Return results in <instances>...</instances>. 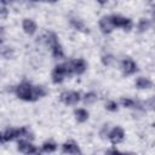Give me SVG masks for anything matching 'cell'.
Listing matches in <instances>:
<instances>
[{
	"label": "cell",
	"mask_w": 155,
	"mask_h": 155,
	"mask_svg": "<svg viewBox=\"0 0 155 155\" xmlns=\"http://www.w3.org/2000/svg\"><path fill=\"white\" fill-rule=\"evenodd\" d=\"M134 85H136V87H137L138 90H148V88H151V87H153L151 80H149L148 78H144V76L137 78Z\"/></svg>",
	"instance_id": "cell-14"
},
{
	"label": "cell",
	"mask_w": 155,
	"mask_h": 155,
	"mask_svg": "<svg viewBox=\"0 0 155 155\" xmlns=\"http://www.w3.org/2000/svg\"><path fill=\"white\" fill-rule=\"evenodd\" d=\"M59 99L65 105H75L80 102L81 94L78 91H64V92L61 93Z\"/></svg>",
	"instance_id": "cell-3"
},
{
	"label": "cell",
	"mask_w": 155,
	"mask_h": 155,
	"mask_svg": "<svg viewBox=\"0 0 155 155\" xmlns=\"http://www.w3.org/2000/svg\"><path fill=\"white\" fill-rule=\"evenodd\" d=\"M13 54H15L13 48H12V47H6V46H4V44H2V46H1V56H2V58H5V59H11V58L13 57Z\"/></svg>",
	"instance_id": "cell-23"
},
{
	"label": "cell",
	"mask_w": 155,
	"mask_h": 155,
	"mask_svg": "<svg viewBox=\"0 0 155 155\" xmlns=\"http://www.w3.org/2000/svg\"><path fill=\"white\" fill-rule=\"evenodd\" d=\"M45 1H47V2H50V4H54V2H57V1H59V0H45Z\"/></svg>",
	"instance_id": "cell-32"
},
{
	"label": "cell",
	"mask_w": 155,
	"mask_h": 155,
	"mask_svg": "<svg viewBox=\"0 0 155 155\" xmlns=\"http://www.w3.org/2000/svg\"><path fill=\"white\" fill-rule=\"evenodd\" d=\"M46 94H47V91H46V88H45L44 86H40V85H38V86H33L31 102H35V101H38V99L45 97Z\"/></svg>",
	"instance_id": "cell-15"
},
{
	"label": "cell",
	"mask_w": 155,
	"mask_h": 155,
	"mask_svg": "<svg viewBox=\"0 0 155 155\" xmlns=\"http://www.w3.org/2000/svg\"><path fill=\"white\" fill-rule=\"evenodd\" d=\"M70 24H71V27L74 28V29H76V30H79V31H82V33H88L90 30H88V28L86 27V24L84 23V21L82 19H80V18H76V17H73V18H70Z\"/></svg>",
	"instance_id": "cell-13"
},
{
	"label": "cell",
	"mask_w": 155,
	"mask_h": 155,
	"mask_svg": "<svg viewBox=\"0 0 155 155\" xmlns=\"http://www.w3.org/2000/svg\"><path fill=\"white\" fill-rule=\"evenodd\" d=\"M120 104H121L124 108H139V107H140L138 102H134L133 99H131V98H125V97H122V98L120 99Z\"/></svg>",
	"instance_id": "cell-21"
},
{
	"label": "cell",
	"mask_w": 155,
	"mask_h": 155,
	"mask_svg": "<svg viewBox=\"0 0 155 155\" xmlns=\"http://www.w3.org/2000/svg\"><path fill=\"white\" fill-rule=\"evenodd\" d=\"M17 149H18L19 153H23V154H39L41 151V150H39L31 143V140L25 139V138L18 139V142H17Z\"/></svg>",
	"instance_id": "cell-4"
},
{
	"label": "cell",
	"mask_w": 155,
	"mask_h": 155,
	"mask_svg": "<svg viewBox=\"0 0 155 155\" xmlns=\"http://www.w3.org/2000/svg\"><path fill=\"white\" fill-rule=\"evenodd\" d=\"M98 25H99V29H101V31L103 34H110L115 29V25L113 23L111 16H103V17H101V19L98 22Z\"/></svg>",
	"instance_id": "cell-7"
},
{
	"label": "cell",
	"mask_w": 155,
	"mask_h": 155,
	"mask_svg": "<svg viewBox=\"0 0 155 155\" xmlns=\"http://www.w3.org/2000/svg\"><path fill=\"white\" fill-rule=\"evenodd\" d=\"M144 109H151V110H155V97H151L150 99H148L144 104H143Z\"/></svg>",
	"instance_id": "cell-26"
},
{
	"label": "cell",
	"mask_w": 155,
	"mask_h": 155,
	"mask_svg": "<svg viewBox=\"0 0 155 155\" xmlns=\"http://www.w3.org/2000/svg\"><path fill=\"white\" fill-rule=\"evenodd\" d=\"M12 2H13V0H1V5H5V6H7Z\"/></svg>",
	"instance_id": "cell-29"
},
{
	"label": "cell",
	"mask_w": 155,
	"mask_h": 155,
	"mask_svg": "<svg viewBox=\"0 0 155 155\" xmlns=\"http://www.w3.org/2000/svg\"><path fill=\"white\" fill-rule=\"evenodd\" d=\"M101 61H102L103 65H105V67H110V65L115 62V58H114L113 54L107 53V54H103V56L101 57Z\"/></svg>",
	"instance_id": "cell-24"
},
{
	"label": "cell",
	"mask_w": 155,
	"mask_h": 155,
	"mask_svg": "<svg viewBox=\"0 0 155 155\" xmlns=\"http://www.w3.org/2000/svg\"><path fill=\"white\" fill-rule=\"evenodd\" d=\"M71 65H73V70H74V74L76 75H81L86 71L87 69V63L85 59L82 58H78V59H74L71 61Z\"/></svg>",
	"instance_id": "cell-10"
},
{
	"label": "cell",
	"mask_w": 155,
	"mask_h": 155,
	"mask_svg": "<svg viewBox=\"0 0 155 155\" xmlns=\"http://www.w3.org/2000/svg\"><path fill=\"white\" fill-rule=\"evenodd\" d=\"M13 139H17V128H12V127H7L2 131L1 133V143H7L11 142Z\"/></svg>",
	"instance_id": "cell-12"
},
{
	"label": "cell",
	"mask_w": 155,
	"mask_h": 155,
	"mask_svg": "<svg viewBox=\"0 0 155 155\" xmlns=\"http://www.w3.org/2000/svg\"><path fill=\"white\" fill-rule=\"evenodd\" d=\"M121 70H122V74L125 76H128V75H132L134 74L137 70H138V67H137V63L131 59V58H125L122 62H121Z\"/></svg>",
	"instance_id": "cell-8"
},
{
	"label": "cell",
	"mask_w": 155,
	"mask_h": 155,
	"mask_svg": "<svg viewBox=\"0 0 155 155\" xmlns=\"http://www.w3.org/2000/svg\"><path fill=\"white\" fill-rule=\"evenodd\" d=\"M51 52H52L53 58H56V59H61L64 57V51H63V47L59 42H57L56 45H53L51 47Z\"/></svg>",
	"instance_id": "cell-18"
},
{
	"label": "cell",
	"mask_w": 155,
	"mask_h": 155,
	"mask_svg": "<svg viewBox=\"0 0 155 155\" xmlns=\"http://www.w3.org/2000/svg\"><path fill=\"white\" fill-rule=\"evenodd\" d=\"M22 28H23V31L27 35H34L36 33L38 25L31 18H24L23 22H22Z\"/></svg>",
	"instance_id": "cell-9"
},
{
	"label": "cell",
	"mask_w": 155,
	"mask_h": 155,
	"mask_svg": "<svg viewBox=\"0 0 155 155\" xmlns=\"http://www.w3.org/2000/svg\"><path fill=\"white\" fill-rule=\"evenodd\" d=\"M108 139L110 140V143L113 145H116V144L124 142V139H125V131L120 126H116V127H114L113 130L109 131Z\"/></svg>",
	"instance_id": "cell-6"
},
{
	"label": "cell",
	"mask_w": 155,
	"mask_h": 155,
	"mask_svg": "<svg viewBox=\"0 0 155 155\" xmlns=\"http://www.w3.org/2000/svg\"><path fill=\"white\" fill-rule=\"evenodd\" d=\"M96 101H97V93H94V92H87L82 97V102L85 105H91Z\"/></svg>",
	"instance_id": "cell-20"
},
{
	"label": "cell",
	"mask_w": 155,
	"mask_h": 155,
	"mask_svg": "<svg viewBox=\"0 0 155 155\" xmlns=\"http://www.w3.org/2000/svg\"><path fill=\"white\" fill-rule=\"evenodd\" d=\"M65 76H69L67 63L57 64L53 68L52 73H51V78H52V82L53 84H61V82H63V80L65 79Z\"/></svg>",
	"instance_id": "cell-2"
},
{
	"label": "cell",
	"mask_w": 155,
	"mask_h": 155,
	"mask_svg": "<svg viewBox=\"0 0 155 155\" xmlns=\"http://www.w3.org/2000/svg\"><path fill=\"white\" fill-rule=\"evenodd\" d=\"M105 109L109 110V111H117L119 104L115 101H107L105 102Z\"/></svg>",
	"instance_id": "cell-25"
},
{
	"label": "cell",
	"mask_w": 155,
	"mask_h": 155,
	"mask_svg": "<svg viewBox=\"0 0 155 155\" xmlns=\"http://www.w3.org/2000/svg\"><path fill=\"white\" fill-rule=\"evenodd\" d=\"M62 153H64V154H81V150L74 140H68V142L63 143Z\"/></svg>",
	"instance_id": "cell-11"
},
{
	"label": "cell",
	"mask_w": 155,
	"mask_h": 155,
	"mask_svg": "<svg viewBox=\"0 0 155 155\" xmlns=\"http://www.w3.org/2000/svg\"><path fill=\"white\" fill-rule=\"evenodd\" d=\"M151 17H153V22L155 24V5L151 6Z\"/></svg>",
	"instance_id": "cell-28"
},
{
	"label": "cell",
	"mask_w": 155,
	"mask_h": 155,
	"mask_svg": "<svg viewBox=\"0 0 155 155\" xmlns=\"http://www.w3.org/2000/svg\"><path fill=\"white\" fill-rule=\"evenodd\" d=\"M7 13H8L7 7H6L5 5H1V7H0V17H1L2 19H5V18L7 17Z\"/></svg>",
	"instance_id": "cell-27"
},
{
	"label": "cell",
	"mask_w": 155,
	"mask_h": 155,
	"mask_svg": "<svg viewBox=\"0 0 155 155\" xmlns=\"http://www.w3.org/2000/svg\"><path fill=\"white\" fill-rule=\"evenodd\" d=\"M149 27H150V22H149V19H147V18H140V19L138 21L137 29H138L139 33H144V31H147V30L149 29Z\"/></svg>",
	"instance_id": "cell-22"
},
{
	"label": "cell",
	"mask_w": 155,
	"mask_h": 155,
	"mask_svg": "<svg viewBox=\"0 0 155 155\" xmlns=\"http://www.w3.org/2000/svg\"><path fill=\"white\" fill-rule=\"evenodd\" d=\"M97 2H98L99 5H105V4L108 2V0H97Z\"/></svg>",
	"instance_id": "cell-30"
},
{
	"label": "cell",
	"mask_w": 155,
	"mask_h": 155,
	"mask_svg": "<svg viewBox=\"0 0 155 155\" xmlns=\"http://www.w3.org/2000/svg\"><path fill=\"white\" fill-rule=\"evenodd\" d=\"M57 150V144L52 140H46L41 145V151L42 153H54Z\"/></svg>",
	"instance_id": "cell-19"
},
{
	"label": "cell",
	"mask_w": 155,
	"mask_h": 155,
	"mask_svg": "<svg viewBox=\"0 0 155 155\" xmlns=\"http://www.w3.org/2000/svg\"><path fill=\"white\" fill-rule=\"evenodd\" d=\"M74 116H75V120H76L78 122L82 124V122H85V121L88 120L90 114H88V111H87L86 109L79 108V109H75V110H74Z\"/></svg>",
	"instance_id": "cell-16"
},
{
	"label": "cell",
	"mask_w": 155,
	"mask_h": 155,
	"mask_svg": "<svg viewBox=\"0 0 155 155\" xmlns=\"http://www.w3.org/2000/svg\"><path fill=\"white\" fill-rule=\"evenodd\" d=\"M16 96L25 102H31V94H33V85L29 81H22L16 88H15Z\"/></svg>",
	"instance_id": "cell-1"
},
{
	"label": "cell",
	"mask_w": 155,
	"mask_h": 155,
	"mask_svg": "<svg viewBox=\"0 0 155 155\" xmlns=\"http://www.w3.org/2000/svg\"><path fill=\"white\" fill-rule=\"evenodd\" d=\"M41 39H42L44 42H45L46 45H48L50 47H52L53 45H56V44L58 42V38H57V35H56L53 31H47Z\"/></svg>",
	"instance_id": "cell-17"
},
{
	"label": "cell",
	"mask_w": 155,
	"mask_h": 155,
	"mask_svg": "<svg viewBox=\"0 0 155 155\" xmlns=\"http://www.w3.org/2000/svg\"><path fill=\"white\" fill-rule=\"evenodd\" d=\"M111 19H113L115 28H121L125 31H130L133 27V22L131 18H126V17H122L120 15H113Z\"/></svg>",
	"instance_id": "cell-5"
},
{
	"label": "cell",
	"mask_w": 155,
	"mask_h": 155,
	"mask_svg": "<svg viewBox=\"0 0 155 155\" xmlns=\"http://www.w3.org/2000/svg\"><path fill=\"white\" fill-rule=\"evenodd\" d=\"M107 153H120L117 149H110V150H107Z\"/></svg>",
	"instance_id": "cell-31"
}]
</instances>
